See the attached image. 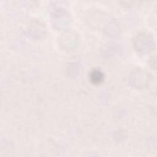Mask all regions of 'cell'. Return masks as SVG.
I'll return each mask as SVG.
<instances>
[{"instance_id":"cell-1","label":"cell","mask_w":157,"mask_h":157,"mask_svg":"<svg viewBox=\"0 0 157 157\" xmlns=\"http://www.w3.org/2000/svg\"><path fill=\"white\" fill-rule=\"evenodd\" d=\"M134 45L138 52L145 53L153 50L154 43L151 36L147 34H141L136 37Z\"/></svg>"},{"instance_id":"cell-2","label":"cell","mask_w":157,"mask_h":157,"mask_svg":"<svg viewBox=\"0 0 157 157\" xmlns=\"http://www.w3.org/2000/svg\"><path fill=\"white\" fill-rule=\"evenodd\" d=\"M90 79L94 84L99 83L104 79V74L99 69H93L90 73Z\"/></svg>"}]
</instances>
